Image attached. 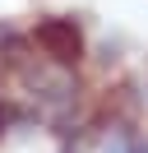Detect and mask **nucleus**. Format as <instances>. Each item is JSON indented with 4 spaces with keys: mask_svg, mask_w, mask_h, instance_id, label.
Returning a JSON list of instances; mask_svg holds the SVG:
<instances>
[{
    "mask_svg": "<svg viewBox=\"0 0 148 153\" xmlns=\"http://www.w3.org/2000/svg\"><path fill=\"white\" fill-rule=\"evenodd\" d=\"M37 47H42V56H51L56 65H74L79 60V51H83V37H79V28H74V19H46V23H37Z\"/></svg>",
    "mask_w": 148,
    "mask_h": 153,
    "instance_id": "1",
    "label": "nucleus"
},
{
    "mask_svg": "<svg viewBox=\"0 0 148 153\" xmlns=\"http://www.w3.org/2000/svg\"><path fill=\"white\" fill-rule=\"evenodd\" d=\"M97 153H148V149L139 144V134H134V130H116V134H111V139L102 144Z\"/></svg>",
    "mask_w": 148,
    "mask_h": 153,
    "instance_id": "2",
    "label": "nucleus"
}]
</instances>
